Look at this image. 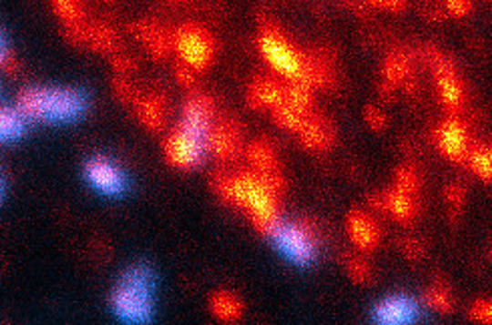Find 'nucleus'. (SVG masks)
I'll return each mask as SVG.
<instances>
[{"instance_id": "obj_12", "label": "nucleus", "mask_w": 492, "mask_h": 325, "mask_svg": "<svg viewBox=\"0 0 492 325\" xmlns=\"http://www.w3.org/2000/svg\"><path fill=\"white\" fill-rule=\"evenodd\" d=\"M285 86L288 83L278 76L258 75L248 88V105L255 111H275L285 105Z\"/></svg>"}, {"instance_id": "obj_10", "label": "nucleus", "mask_w": 492, "mask_h": 325, "mask_svg": "<svg viewBox=\"0 0 492 325\" xmlns=\"http://www.w3.org/2000/svg\"><path fill=\"white\" fill-rule=\"evenodd\" d=\"M241 127L231 117H220L211 125L208 135V149L218 157L220 161H235L241 153Z\"/></svg>"}, {"instance_id": "obj_22", "label": "nucleus", "mask_w": 492, "mask_h": 325, "mask_svg": "<svg viewBox=\"0 0 492 325\" xmlns=\"http://www.w3.org/2000/svg\"><path fill=\"white\" fill-rule=\"evenodd\" d=\"M139 117L141 121L149 127V129L157 131L165 125L167 117V103L163 95H147L139 101Z\"/></svg>"}, {"instance_id": "obj_23", "label": "nucleus", "mask_w": 492, "mask_h": 325, "mask_svg": "<svg viewBox=\"0 0 492 325\" xmlns=\"http://www.w3.org/2000/svg\"><path fill=\"white\" fill-rule=\"evenodd\" d=\"M285 105L300 115L312 113L313 88L306 83H288V86H285Z\"/></svg>"}, {"instance_id": "obj_7", "label": "nucleus", "mask_w": 492, "mask_h": 325, "mask_svg": "<svg viewBox=\"0 0 492 325\" xmlns=\"http://www.w3.org/2000/svg\"><path fill=\"white\" fill-rule=\"evenodd\" d=\"M283 255L293 263L306 265L316 259L318 253V228L308 217H300L288 223H280L278 229L272 233Z\"/></svg>"}, {"instance_id": "obj_32", "label": "nucleus", "mask_w": 492, "mask_h": 325, "mask_svg": "<svg viewBox=\"0 0 492 325\" xmlns=\"http://www.w3.org/2000/svg\"><path fill=\"white\" fill-rule=\"evenodd\" d=\"M402 251H405V255L408 259H420L422 255H425V248H422V243L416 241V239H402Z\"/></svg>"}, {"instance_id": "obj_17", "label": "nucleus", "mask_w": 492, "mask_h": 325, "mask_svg": "<svg viewBox=\"0 0 492 325\" xmlns=\"http://www.w3.org/2000/svg\"><path fill=\"white\" fill-rule=\"evenodd\" d=\"M87 179L95 189L107 195H119L125 189L121 171L111 161L103 159V157H97V159L87 163Z\"/></svg>"}, {"instance_id": "obj_27", "label": "nucleus", "mask_w": 492, "mask_h": 325, "mask_svg": "<svg viewBox=\"0 0 492 325\" xmlns=\"http://www.w3.org/2000/svg\"><path fill=\"white\" fill-rule=\"evenodd\" d=\"M272 117H273L275 125L282 127V129L292 131V133H298L302 123H303V117H306V115L295 113L293 108H290L288 105H283L280 108H275V111H272Z\"/></svg>"}, {"instance_id": "obj_31", "label": "nucleus", "mask_w": 492, "mask_h": 325, "mask_svg": "<svg viewBox=\"0 0 492 325\" xmlns=\"http://www.w3.org/2000/svg\"><path fill=\"white\" fill-rule=\"evenodd\" d=\"M445 193H446V201L450 205V209L452 211H460L462 203H465V189H462L460 185L455 183V185H448Z\"/></svg>"}, {"instance_id": "obj_6", "label": "nucleus", "mask_w": 492, "mask_h": 325, "mask_svg": "<svg viewBox=\"0 0 492 325\" xmlns=\"http://www.w3.org/2000/svg\"><path fill=\"white\" fill-rule=\"evenodd\" d=\"M173 48L179 61L183 63V68L191 73H203L213 65L215 58V38L208 28L200 25H183L173 35Z\"/></svg>"}, {"instance_id": "obj_20", "label": "nucleus", "mask_w": 492, "mask_h": 325, "mask_svg": "<svg viewBox=\"0 0 492 325\" xmlns=\"http://www.w3.org/2000/svg\"><path fill=\"white\" fill-rule=\"evenodd\" d=\"M382 75H384V81H386V85L392 88L406 85L412 76L410 56L402 51H392L386 56V61H384Z\"/></svg>"}, {"instance_id": "obj_36", "label": "nucleus", "mask_w": 492, "mask_h": 325, "mask_svg": "<svg viewBox=\"0 0 492 325\" xmlns=\"http://www.w3.org/2000/svg\"><path fill=\"white\" fill-rule=\"evenodd\" d=\"M0 193H3V185H0Z\"/></svg>"}, {"instance_id": "obj_30", "label": "nucleus", "mask_w": 492, "mask_h": 325, "mask_svg": "<svg viewBox=\"0 0 492 325\" xmlns=\"http://www.w3.org/2000/svg\"><path fill=\"white\" fill-rule=\"evenodd\" d=\"M364 119H366V123L370 125V129L378 131V133L388 127V117L384 115L382 108L374 107V105H368L366 108H364Z\"/></svg>"}, {"instance_id": "obj_28", "label": "nucleus", "mask_w": 492, "mask_h": 325, "mask_svg": "<svg viewBox=\"0 0 492 325\" xmlns=\"http://www.w3.org/2000/svg\"><path fill=\"white\" fill-rule=\"evenodd\" d=\"M346 269L350 273V278L356 283H368L372 279V268L368 261H364L360 258H348Z\"/></svg>"}, {"instance_id": "obj_9", "label": "nucleus", "mask_w": 492, "mask_h": 325, "mask_svg": "<svg viewBox=\"0 0 492 325\" xmlns=\"http://www.w3.org/2000/svg\"><path fill=\"white\" fill-rule=\"evenodd\" d=\"M432 141H435L440 155H445L450 163H465L466 155L472 147V137L468 125L460 117H448L440 121L436 129L432 131Z\"/></svg>"}, {"instance_id": "obj_8", "label": "nucleus", "mask_w": 492, "mask_h": 325, "mask_svg": "<svg viewBox=\"0 0 492 325\" xmlns=\"http://www.w3.org/2000/svg\"><path fill=\"white\" fill-rule=\"evenodd\" d=\"M205 149H208V137L181 123L169 133L163 145L167 163L177 169H193L201 163Z\"/></svg>"}, {"instance_id": "obj_16", "label": "nucleus", "mask_w": 492, "mask_h": 325, "mask_svg": "<svg viewBox=\"0 0 492 325\" xmlns=\"http://www.w3.org/2000/svg\"><path fill=\"white\" fill-rule=\"evenodd\" d=\"M295 135L300 137V143L312 151H326L333 145V139H336L333 125L316 111L303 117L300 131Z\"/></svg>"}, {"instance_id": "obj_3", "label": "nucleus", "mask_w": 492, "mask_h": 325, "mask_svg": "<svg viewBox=\"0 0 492 325\" xmlns=\"http://www.w3.org/2000/svg\"><path fill=\"white\" fill-rule=\"evenodd\" d=\"M21 113L38 121H73L85 111V98L71 88H28L18 98Z\"/></svg>"}, {"instance_id": "obj_35", "label": "nucleus", "mask_w": 492, "mask_h": 325, "mask_svg": "<svg viewBox=\"0 0 492 325\" xmlns=\"http://www.w3.org/2000/svg\"><path fill=\"white\" fill-rule=\"evenodd\" d=\"M8 63V56H6V51H5V43H3V36H0V65Z\"/></svg>"}, {"instance_id": "obj_29", "label": "nucleus", "mask_w": 492, "mask_h": 325, "mask_svg": "<svg viewBox=\"0 0 492 325\" xmlns=\"http://www.w3.org/2000/svg\"><path fill=\"white\" fill-rule=\"evenodd\" d=\"M468 315L478 325H492V300H477L470 305Z\"/></svg>"}, {"instance_id": "obj_2", "label": "nucleus", "mask_w": 492, "mask_h": 325, "mask_svg": "<svg viewBox=\"0 0 492 325\" xmlns=\"http://www.w3.org/2000/svg\"><path fill=\"white\" fill-rule=\"evenodd\" d=\"M258 51L280 81L308 85L312 53L295 45L278 23L265 21L260 26Z\"/></svg>"}, {"instance_id": "obj_25", "label": "nucleus", "mask_w": 492, "mask_h": 325, "mask_svg": "<svg viewBox=\"0 0 492 325\" xmlns=\"http://www.w3.org/2000/svg\"><path fill=\"white\" fill-rule=\"evenodd\" d=\"M25 129V121L21 113L11 108H0V143L13 141Z\"/></svg>"}, {"instance_id": "obj_5", "label": "nucleus", "mask_w": 492, "mask_h": 325, "mask_svg": "<svg viewBox=\"0 0 492 325\" xmlns=\"http://www.w3.org/2000/svg\"><path fill=\"white\" fill-rule=\"evenodd\" d=\"M425 58L432 68V78H435V88L440 105L446 108L450 117H458L468 103V88L462 81L455 61L448 55L438 51L436 46L425 48Z\"/></svg>"}, {"instance_id": "obj_34", "label": "nucleus", "mask_w": 492, "mask_h": 325, "mask_svg": "<svg viewBox=\"0 0 492 325\" xmlns=\"http://www.w3.org/2000/svg\"><path fill=\"white\" fill-rule=\"evenodd\" d=\"M376 5V8H382V11H405L406 5L405 3H374Z\"/></svg>"}, {"instance_id": "obj_15", "label": "nucleus", "mask_w": 492, "mask_h": 325, "mask_svg": "<svg viewBox=\"0 0 492 325\" xmlns=\"http://www.w3.org/2000/svg\"><path fill=\"white\" fill-rule=\"evenodd\" d=\"M215 119H218V111H215L213 98L205 93H195L185 101L179 123L208 137Z\"/></svg>"}, {"instance_id": "obj_21", "label": "nucleus", "mask_w": 492, "mask_h": 325, "mask_svg": "<svg viewBox=\"0 0 492 325\" xmlns=\"http://www.w3.org/2000/svg\"><path fill=\"white\" fill-rule=\"evenodd\" d=\"M465 165L470 173H475L478 179L485 183H492V145L487 143H472L466 155Z\"/></svg>"}, {"instance_id": "obj_19", "label": "nucleus", "mask_w": 492, "mask_h": 325, "mask_svg": "<svg viewBox=\"0 0 492 325\" xmlns=\"http://www.w3.org/2000/svg\"><path fill=\"white\" fill-rule=\"evenodd\" d=\"M211 313L223 323H238L243 315V301L233 291H215L210 300Z\"/></svg>"}, {"instance_id": "obj_13", "label": "nucleus", "mask_w": 492, "mask_h": 325, "mask_svg": "<svg viewBox=\"0 0 492 325\" xmlns=\"http://www.w3.org/2000/svg\"><path fill=\"white\" fill-rule=\"evenodd\" d=\"M346 231L350 241L356 245L362 253H372L382 241L380 223L366 211L352 209L346 217Z\"/></svg>"}, {"instance_id": "obj_4", "label": "nucleus", "mask_w": 492, "mask_h": 325, "mask_svg": "<svg viewBox=\"0 0 492 325\" xmlns=\"http://www.w3.org/2000/svg\"><path fill=\"white\" fill-rule=\"evenodd\" d=\"M115 313L125 323L143 325L153 313V278L149 269L133 268L113 291Z\"/></svg>"}, {"instance_id": "obj_18", "label": "nucleus", "mask_w": 492, "mask_h": 325, "mask_svg": "<svg viewBox=\"0 0 492 325\" xmlns=\"http://www.w3.org/2000/svg\"><path fill=\"white\" fill-rule=\"evenodd\" d=\"M248 161L251 165V171H258L263 175L280 173V157L275 147L268 139H255L250 143L248 151Z\"/></svg>"}, {"instance_id": "obj_14", "label": "nucleus", "mask_w": 492, "mask_h": 325, "mask_svg": "<svg viewBox=\"0 0 492 325\" xmlns=\"http://www.w3.org/2000/svg\"><path fill=\"white\" fill-rule=\"evenodd\" d=\"M376 325H412L418 318L416 303L406 295H388L374 308Z\"/></svg>"}, {"instance_id": "obj_11", "label": "nucleus", "mask_w": 492, "mask_h": 325, "mask_svg": "<svg viewBox=\"0 0 492 325\" xmlns=\"http://www.w3.org/2000/svg\"><path fill=\"white\" fill-rule=\"evenodd\" d=\"M370 203L376 209L388 213L394 221L400 225H410L420 213V199L418 195H410L398 187H390L380 195H372Z\"/></svg>"}, {"instance_id": "obj_33", "label": "nucleus", "mask_w": 492, "mask_h": 325, "mask_svg": "<svg viewBox=\"0 0 492 325\" xmlns=\"http://www.w3.org/2000/svg\"><path fill=\"white\" fill-rule=\"evenodd\" d=\"M445 6H446V13L450 16H455V18L466 16L472 11V5L470 3H465V0H458V3H456V0H448V3Z\"/></svg>"}, {"instance_id": "obj_26", "label": "nucleus", "mask_w": 492, "mask_h": 325, "mask_svg": "<svg viewBox=\"0 0 492 325\" xmlns=\"http://www.w3.org/2000/svg\"><path fill=\"white\" fill-rule=\"evenodd\" d=\"M394 179H396L394 187H398V189L406 191L410 195H418L420 189H422L420 175H418V171L412 165H402V167H398L396 173H394Z\"/></svg>"}, {"instance_id": "obj_1", "label": "nucleus", "mask_w": 492, "mask_h": 325, "mask_svg": "<svg viewBox=\"0 0 492 325\" xmlns=\"http://www.w3.org/2000/svg\"><path fill=\"white\" fill-rule=\"evenodd\" d=\"M213 189L221 199L248 217L255 231L272 235L282 223V195L285 181L282 173L263 175L251 169L218 173Z\"/></svg>"}, {"instance_id": "obj_24", "label": "nucleus", "mask_w": 492, "mask_h": 325, "mask_svg": "<svg viewBox=\"0 0 492 325\" xmlns=\"http://www.w3.org/2000/svg\"><path fill=\"white\" fill-rule=\"evenodd\" d=\"M425 301L436 311L450 313L455 310V295H452L448 283H445L442 279H436L428 285L425 291Z\"/></svg>"}]
</instances>
